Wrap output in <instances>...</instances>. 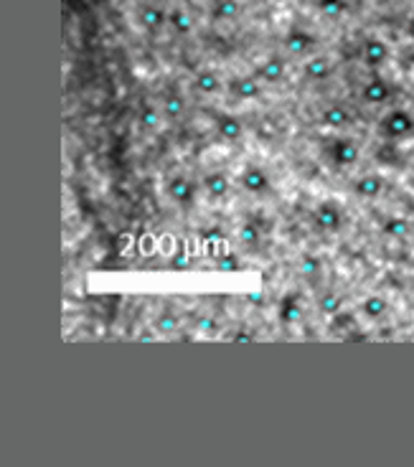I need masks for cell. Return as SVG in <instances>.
<instances>
[{
	"instance_id": "2",
	"label": "cell",
	"mask_w": 414,
	"mask_h": 467,
	"mask_svg": "<svg viewBox=\"0 0 414 467\" xmlns=\"http://www.w3.org/2000/svg\"><path fill=\"white\" fill-rule=\"evenodd\" d=\"M341 224H343V214H341V209H336L333 204H321L315 209L313 226L318 229V231H336V229H341Z\"/></svg>"
},
{
	"instance_id": "34",
	"label": "cell",
	"mask_w": 414,
	"mask_h": 467,
	"mask_svg": "<svg viewBox=\"0 0 414 467\" xmlns=\"http://www.w3.org/2000/svg\"><path fill=\"white\" fill-rule=\"evenodd\" d=\"M173 267H175V269L188 267V257H186V254H178V259H173Z\"/></svg>"
},
{
	"instance_id": "19",
	"label": "cell",
	"mask_w": 414,
	"mask_h": 467,
	"mask_svg": "<svg viewBox=\"0 0 414 467\" xmlns=\"http://www.w3.org/2000/svg\"><path fill=\"white\" fill-rule=\"evenodd\" d=\"M206 191H209V196H214V199H224L229 193V188H232V183H229L227 173H211L206 175V181H204Z\"/></svg>"
},
{
	"instance_id": "12",
	"label": "cell",
	"mask_w": 414,
	"mask_h": 467,
	"mask_svg": "<svg viewBox=\"0 0 414 467\" xmlns=\"http://www.w3.org/2000/svg\"><path fill=\"white\" fill-rule=\"evenodd\" d=\"M303 74L308 76L310 82H323V79H328V76L333 74V66L326 56H313L305 61Z\"/></svg>"
},
{
	"instance_id": "4",
	"label": "cell",
	"mask_w": 414,
	"mask_h": 467,
	"mask_svg": "<svg viewBox=\"0 0 414 467\" xmlns=\"http://www.w3.org/2000/svg\"><path fill=\"white\" fill-rule=\"evenodd\" d=\"M331 160L338 168H348V165H353L358 160V147H356V142H351V140H346V137H341V140H336L331 145Z\"/></svg>"
},
{
	"instance_id": "3",
	"label": "cell",
	"mask_w": 414,
	"mask_h": 467,
	"mask_svg": "<svg viewBox=\"0 0 414 467\" xmlns=\"http://www.w3.org/2000/svg\"><path fill=\"white\" fill-rule=\"evenodd\" d=\"M361 58L366 66L379 69V66L386 64V58H389V46H386V41H381V38H366V43H363V48H361Z\"/></svg>"
},
{
	"instance_id": "37",
	"label": "cell",
	"mask_w": 414,
	"mask_h": 467,
	"mask_svg": "<svg viewBox=\"0 0 414 467\" xmlns=\"http://www.w3.org/2000/svg\"><path fill=\"white\" fill-rule=\"evenodd\" d=\"M346 340H351V343H363V340H366V335H363V333H353L351 338H346Z\"/></svg>"
},
{
	"instance_id": "35",
	"label": "cell",
	"mask_w": 414,
	"mask_h": 467,
	"mask_svg": "<svg viewBox=\"0 0 414 467\" xmlns=\"http://www.w3.org/2000/svg\"><path fill=\"white\" fill-rule=\"evenodd\" d=\"M404 33H407L409 38H412V41H414V16L409 18V21H407V26H404Z\"/></svg>"
},
{
	"instance_id": "31",
	"label": "cell",
	"mask_w": 414,
	"mask_h": 467,
	"mask_svg": "<svg viewBox=\"0 0 414 467\" xmlns=\"http://www.w3.org/2000/svg\"><path fill=\"white\" fill-rule=\"evenodd\" d=\"M234 343H252L254 340V335L249 333V330H237V333L232 335Z\"/></svg>"
},
{
	"instance_id": "28",
	"label": "cell",
	"mask_w": 414,
	"mask_h": 467,
	"mask_svg": "<svg viewBox=\"0 0 414 467\" xmlns=\"http://www.w3.org/2000/svg\"><path fill=\"white\" fill-rule=\"evenodd\" d=\"M300 269H303L305 275L315 277V275H318V272H321V269H323L321 257H313V254H305L303 262H300Z\"/></svg>"
},
{
	"instance_id": "5",
	"label": "cell",
	"mask_w": 414,
	"mask_h": 467,
	"mask_svg": "<svg viewBox=\"0 0 414 467\" xmlns=\"http://www.w3.org/2000/svg\"><path fill=\"white\" fill-rule=\"evenodd\" d=\"M384 178H381L379 173H366V175H361L356 183H353V193H356L358 199H366V201H371V199H379L381 196V191H384Z\"/></svg>"
},
{
	"instance_id": "7",
	"label": "cell",
	"mask_w": 414,
	"mask_h": 467,
	"mask_svg": "<svg viewBox=\"0 0 414 467\" xmlns=\"http://www.w3.org/2000/svg\"><path fill=\"white\" fill-rule=\"evenodd\" d=\"M229 92L237 100H257L259 94H262V84H259L257 76H237L229 84Z\"/></svg>"
},
{
	"instance_id": "16",
	"label": "cell",
	"mask_w": 414,
	"mask_h": 467,
	"mask_svg": "<svg viewBox=\"0 0 414 467\" xmlns=\"http://www.w3.org/2000/svg\"><path fill=\"white\" fill-rule=\"evenodd\" d=\"M323 125L331 130H346L351 125L348 110H346V107H338V105L328 107V110L323 112Z\"/></svg>"
},
{
	"instance_id": "26",
	"label": "cell",
	"mask_w": 414,
	"mask_h": 467,
	"mask_svg": "<svg viewBox=\"0 0 414 467\" xmlns=\"http://www.w3.org/2000/svg\"><path fill=\"white\" fill-rule=\"evenodd\" d=\"M318 8H321V13H326V16H341V13H346V0H318Z\"/></svg>"
},
{
	"instance_id": "27",
	"label": "cell",
	"mask_w": 414,
	"mask_h": 467,
	"mask_svg": "<svg viewBox=\"0 0 414 467\" xmlns=\"http://www.w3.org/2000/svg\"><path fill=\"white\" fill-rule=\"evenodd\" d=\"M178 315H173V313H163V315L157 318V330H160V333H173L175 327H178Z\"/></svg>"
},
{
	"instance_id": "18",
	"label": "cell",
	"mask_w": 414,
	"mask_h": 467,
	"mask_svg": "<svg viewBox=\"0 0 414 467\" xmlns=\"http://www.w3.org/2000/svg\"><path fill=\"white\" fill-rule=\"evenodd\" d=\"M386 310H389V305H386V298H381V295H368V298L361 303V313L368 318V320H379V318H384Z\"/></svg>"
},
{
	"instance_id": "10",
	"label": "cell",
	"mask_w": 414,
	"mask_h": 467,
	"mask_svg": "<svg viewBox=\"0 0 414 467\" xmlns=\"http://www.w3.org/2000/svg\"><path fill=\"white\" fill-rule=\"evenodd\" d=\"M389 97H391L389 84H386L384 79H379V76L368 79L361 89V100L366 102V105H381V102H386Z\"/></svg>"
},
{
	"instance_id": "8",
	"label": "cell",
	"mask_w": 414,
	"mask_h": 467,
	"mask_svg": "<svg viewBox=\"0 0 414 467\" xmlns=\"http://www.w3.org/2000/svg\"><path fill=\"white\" fill-rule=\"evenodd\" d=\"M242 188H244L247 193H254V196H262V193H267L269 191L267 173H264L262 168H257V165L247 168L244 173H242Z\"/></svg>"
},
{
	"instance_id": "13",
	"label": "cell",
	"mask_w": 414,
	"mask_h": 467,
	"mask_svg": "<svg viewBox=\"0 0 414 467\" xmlns=\"http://www.w3.org/2000/svg\"><path fill=\"white\" fill-rule=\"evenodd\" d=\"M168 191H170V196H173V201H178V204H183V206H188L196 199V188H193V183L188 181V178H183V175H175L173 181H170Z\"/></svg>"
},
{
	"instance_id": "25",
	"label": "cell",
	"mask_w": 414,
	"mask_h": 467,
	"mask_svg": "<svg viewBox=\"0 0 414 467\" xmlns=\"http://www.w3.org/2000/svg\"><path fill=\"white\" fill-rule=\"evenodd\" d=\"M163 112L168 117H181L183 112H186V100H183L181 94H168V97H165Z\"/></svg>"
},
{
	"instance_id": "21",
	"label": "cell",
	"mask_w": 414,
	"mask_h": 467,
	"mask_svg": "<svg viewBox=\"0 0 414 467\" xmlns=\"http://www.w3.org/2000/svg\"><path fill=\"white\" fill-rule=\"evenodd\" d=\"M318 308L326 315H336V313L343 310V298H341L338 292H323L321 298H318Z\"/></svg>"
},
{
	"instance_id": "11",
	"label": "cell",
	"mask_w": 414,
	"mask_h": 467,
	"mask_svg": "<svg viewBox=\"0 0 414 467\" xmlns=\"http://www.w3.org/2000/svg\"><path fill=\"white\" fill-rule=\"evenodd\" d=\"M216 132H219V137L222 140H239L242 132H244V125L237 120L234 115H219L216 117Z\"/></svg>"
},
{
	"instance_id": "38",
	"label": "cell",
	"mask_w": 414,
	"mask_h": 467,
	"mask_svg": "<svg viewBox=\"0 0 414 467\" xmlns=\"http://www.w3.org/2000/svg\"><path fill=\"white\" fill-rule=\"evenodd\" d=\"M249 303H257V305H262V298H259V295H252V298H249Z\"/></svg>"
},
{
	"instance_id": "1",
	"label": "cell",
	"mask_w": 414,
	"mask_h": 467,
	"mask_svg": "<svg viewBox=\"0 0 414 467\" xmlns=\"http://www.w3.org/2000/svg\"><path fill=\"white\" fill-rule=\"evenodd\" d=\"M381 135L389 140H404L414 132V117L407 110H391L379 125Z\"/></svg>"
},
{
	"instance_id": "22",
	"label": "cell",
	"mask_w": 414,
	"mask_h": 467,
	"mask_svg": "<svg viewBox=\"0 0 414 467\" xmlns=\"http://www.w3.org/2000/svg\"><path fill=\"white\" fill-rule=\"evenodd\" d=\"M140 21H143V26H145L148 31H157L160 26L165 23V13L160 11V8L148 6V8H143L140 11Z\"/></svg>"
},
{
	"instance_id": "36",
	"label": "cell",
	"mask_w": 414,
	"mask_h": 467,
	"mask_svg": "<svg viewBox=\"0 0 414 467\" xmlns=\"http://www.w3.org/2000/svg\"><path fill=\"white\" fill-rule=\"evenodd\" d=\"M201 330H219V325H216L214 320H206L204 318V320H201Z\"/></svg>"
},
{
	"instance_id": "33",
	"label": "cell",
	"mask_w": 414,
	"mask_h": 467,
	"mask_svg": "<svg viewBox=\"0 0 414 467\" xmlns=\"http://www.w3.org/2000/svg\"><path fill=\"white\" fill-rule=\"evenodd\" d=\"M143 122H145L148 127H155V125H157V117H155V112H145V117H143Z\"/></svg>"
},
{
	"instance_id": "6",
	"label": "cell",
	"mask_w": 414,
	"mask_h": 467,
	"mask_svg": "<svg viewBox=\"0 0 414 467\" xmlns=\"http://www.w3.org/2000/svg\"><path fill=\"white\" fill-rule=\"evenodd\" d=\"M285 58L282 56H277V53H274V56H267L262 61V64L257 66V71H254V74H257V79L259 82H267V84H277L282 79V76H285Z\"/></svg>"
},
{
	"instance_id": "30",
	"label": "cell",
	"mask_w": 414,
	"mask_h": 467,
	"mask_svg": "<svg viewBox=\"0 0 414 467\" xmlns=\"http://www.w3.org/2000/svg\"><path fill=\"white\" fill-rule=\"evenodd\" d=\"M216 267L222 269V272H234V269H239V259H237V254H224Z\"/></svg>"
},
{
	"instance_id": "32",
	"label": "cell",
	"mask_w": 414,
	"mask_h": 467,
	"mask_svg": "<svg viewBox=\"0 0 414 467\" xmlns=\"http://www.w3.org/2000/svg\"><path fill=\"white\" fill-rule=\"evenodd\" d=\"M222 236H224L222 229H209V231H204V239H206V241H214V239L219 241Z\"/></svg>"
},
{
	"instance_id": "17",
	"label": "cell",
	"mask_w": 414,
	"mask_h": 467,
	"mask_svg": "<svg viewBox=\"0 0 414 467\" xmlns=\"http://www.w3.org/2000/svg\"><path fill=\"white\" fill-rule=\"evenodd\" d=\"M193 87L199 89L201 94H216L219 89H222V79H219V74L211 69H204L196 74V79H193Z\"/></svg>"
},
{
	"instance_id": "23",
	"label": "cell",
	"mask_w": 414,
	"mask_h": 467,
	"mask_svg": "<svg viewBox=\"0 0 414 467\" xmlns=\"http://www.w3.org/2000/svg\"><path fill=\"white\" fill-rule=\"evenodd\" d=\"M259 239H262V229L257 226L254 221H247L239 226V241L244 246H257Z\"/></svg>"
},
{
	"instance_id": "9",
	"label": "cell",
	"mask_w": 414,
	"mask_h": 467,
	"mask_svg": "<svg viewBox=\"0 0 414 467\" xmlns=\"http://www.w3.org/2000/svg\"><path fill=\"white\" fill-rule=\"evenodd\" d=\"M285 51L287 53H298V56H303V53H308L310 48L315 46V36L308 33V31L303 28H292L290 33L285 36Z\"/></svg>"
},
{
	"instance_id": "20",
	"label": "cell",
	"mask_w": 414,
	"mask_h": 467,
	"mask_svg": "<svg viewBox=\"0 0 414 467\" xmlns=\"http://www.w3.org/2000/svg\"><path fill=\"white\" fill-rule=\"evenodd\" d=\"M300 318H303V310H300L298 300H295V295H287L280 303V320L290 325V322H298Z\"/></svg>"
},
{
	"instance_id": "15",
	"label": "cell",
	"mask_w": 414,
	"mask_h": 467,
	"mask_svg": "<svg viewBox=\"0 0 414 467\" xmlns=\"http://www.w3.org/2000/svg\"><path fill=\"white\" fill-rule=\"evenodd\" d=\"M242 13L239 0H214L211 3V18L214 21H234Z\"/></svg>"
},
{
	"instance_id": "24",
	"label": "cell",
	"mask_w": 414,
	"mask_h": 467,
	"mask_svg": "<svg viewBox=\"0 0 414 467\" xmlns=\"http://www.w3.org/2000/svg\"><path fill=\"white\" fill-rule=\"evenodd\" d=\"M170 26L175 28V33L186 36V33H191L193 21H191V16H188L186 11H173L170 13Z\"/></svg>"
},
{
	"instance_id": "14",
	"label": "cell",
	"mask_w": 414,
	"mask_h": 467,
	"mask_svg": "<svg viewBox=\"0 0 414 467\" xmlns=\"http://www.w3.org/2000/svg\"><path fill=\"white\" fill-rule=\"evenodd\" d=\"M409 231H412V224L404 216H389L381 224V234L389 236V239H407Z\"/></svg>"
},
{
	"instance_id": "29",
	"label": "cell",
	"mask_w": 414,
	"mask_h": 467,
	"mask_svg": "<svg viewBox=\"0 0 414 467\" xmlns=\"http://www.w3.org/2000/svg\"><path fill=\"white\" fill-rule=\"evenodd\" d=\"M348 325H353V315H351V313H343V310H341V313L333 315V322H331L333 330H343V327H348Z\"/></svg>"
}]
</instances>
